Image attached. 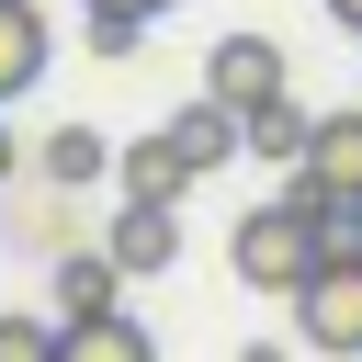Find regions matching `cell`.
I'll list each match as a JSON object with an SVG mask.
<instances>
[{"mask_svg":"<svg viewBox=\"0 0 362 362\" xmlns=\"http://www.w3.org/2000/svg\"><path fill=\"white\" fill-rule=\"evenodd\" d=\"M339 226H351L339 204H317V192H294V181H283V192H260V204L238 215L226 260H238V283H249V294H294V283L339 249Z\"/></svg>","mask_w":362,"mask_h":362,"instance_id":"cell-1","label":"cell"},{"mask_svg":"<svg viewBox=\"0 0 362 362\" xmlns=\"http://www.w3.org/2000/svg\"><path fill=\"white\" fill-rule=\"evenodd\" d=\"M283 317H294V351H317V362H362V238H339V249L283 294Z\"/></svg>","mask_w":362,"mask_h":362,"instance_id":"cell-2","label":"cell"},{"mask_svg":"<svg viewBox=\"0 0 362 362\" xmlns=\"http://www.w3.org/2000/svg\"><path fill=\"white\" fill-rule=\"evenodd\" d=\"M204 90H215L226 113H260V102L294 90V68H283L272 34H215V45H204Z\"/></svg>","mask_w":362,"mask_h":362,"instance_id":"cell-3","label":"cell"},{"mask_svg":"<svg viewBox=\"0 0 362 362\" xmlns=\"http://www.w3.org/2000/svg\"><path fill=\"white\" fill-rule=\"evenodd\" d=\"M283 181L351 215V204H362V102H351V113H317V136H305V158H294Z\"/></svg>","mask_w":362,"mask_h":362,"instance_id":"cell-4","label":"cell"},{"mask_svg":"<svg viewBox=\"0 0 362 362\" xmlns=\"http://www.w3.org/2000/svg\"><path fill=\"white\" fill-rule=\"evenodd\" d=\"M102 249L124 260V283H136V272H170V260H181V204H136V192H124V215L102 226Z\"/></svg>","mask_w":362,"mask_h":362,"instance_id":"cell-5","label":"cell"},{"mask_svg":"<svg viewBox=\"0 0 362 362\" xmlns=\"http://www.w3.org/2000/svg\"><path fill=\"white\" fill-rule=\"evenodd\" d=\"M113 181H124L136 204H181V192L204 181V170H192V158H181V136L158 124V136H136V147H113Z\"/></svg>","mask_w":362,"mask_h":362,"instance_id":"cell-6","label":"cell"},{"mask_svg":"<svg viewBox=\"0 0 362 362\" xmlns=\"http://www.w3.org/2000/svg\"><path fill=\"white\" fill-rule=\"evenodd\" d=\"M45 305H57V328H68V317H102V305H124V260H113V249H57V283H45Z\"/></svg>","mask_w":362,"mask_h":362,"instance_id":"cell-7","label":"cell"},{"mask_svg":"<svg viewBox=\"0 0 362 362\" xmlns=\"http://www.w3.org/2000/svg\"><path fill=\"white\" fill-rule=\"evenodd\" d=\"M57 362H158V339H147L124 305H102V317H68V328H57Z\"/></svg>","mask_w":362,"mask_h":362,"instance_id":"cell-8","label":"cell"},{"mask_svg":"<svg viewBox=\"0 0 362 362\" xmlns=\"http://www.w3.org/2000/svg\"><path fill=\"white\" fill-rule=\"evenodd\" d=\"M170 136H181V158H192V170H226V158L249 147V124H238L215 90H204V102H181V113H170Z\"/></svg>","mask_w":362,"mask_h":362,"instance_id":"cell-9","label":"cell"},{"mask_svg":"<svg viewBox=\"0 0 362 362\" xmlns=\"http://www.w3.org/2000/svg\"><path fill=\"white\" fill-rule=\"evenodd\" d=\"M45 79V11L34 0H0V102H23Z\"/></svg>","mask_w":362,"mask_h":362,"instance_id":"cell-10","label":"cell"},{"mask_svg":"<svg viewBox=\"0 0 362 362\" xmlns=\"http://www.w3.org/2000/svg\"><path fill=\"white\" fill-rule=\"evenodd\" d=\"M238 124H249V158H272V170H294V158H305V136H317V113H305L294 90H283V102H260V113H238Z\"/></svg>","mask_w":362,"mask_h":362,"instance_id":"cell-11","label":"cell"},{"mask_svg":"<svg viewBox=\"0 0 362 362\" xmlns=\"http://www.w3.org/2000/svg\"><path fill=\"white\" fill-rule=\"evenodd\" d=\"M34 170H45V181H57V192H90V181H102V170H113V147H102V136H90V124H57V136H45V147H34Z\"/></svg>","mask_w":362,"mask_h":362,"instance_id":"cell-12","label":"cell"},{"mask_svg":"<svg viewBox=\"0 0 362 362\" xmlns=\"http://www.w3.org/2000/svg\"><path fill=\"white\" fill-rule=\"evenodd\" d=\"M11 238H23V249H79V238H68V192H57V181H45V192H11Z\"/></svg>","mask_w":362,"mask_h":362,"instance_id":"cell-13","label":"cell"},{"mask_svg":"<svg viewBox=\"0 0 362 362\" xmlns=\"http://www.w3.org/2000/svg\"><path fill=\"white\" fill-rule=\"evenodd\" d=\"M0 362H57V317H0Z\"/></svg>","mask_w":362,"mask_h":362,"instance_id":"cell-14","label":"cell"},{"mask_svg":"<svg viewBox=\"0 0 362 362\" xmlns=\"http://www.w3.org/2000/svg\"><path fill=\"white\" fill-rule=\"evenodd\" d=\"M147 45V11H90V57H136Z\"/></svg>","mask_w":362,"mask_h":362,"instance_id":"cell-15","label":"cell"},{"mask_svg":"<svg viewBox=\"0 0 362 362\" xmlns=\"http://www.w3.org/2000/svg\"><path fill=\"white\" fill-rule=\"evenodd\" d=\"M238 362H294V339H249V351H238Z\"/></svg>","mask_w":362,"mask_h":362,"instance_id":"cell-16","label":"cell"},{"mask_svg":"<svg viewBox=\"0 0 362 362\" xmlns=\"http://www.w3.org/2000/svg\"><path fill=\"white\" fill-rule=\"evenodd\" d=\"M11 181H23V147H11V124H0V192H11Z\"/></svg>","mask_w":362,"mask_h":362,"instance_id":"cell-17","label":"cell"},{"mask_svg":"<svg viewBox=\"0 0 362 362\" xmlns=\"http://www.w3.org/2000/svg\"><path fill=\"white\" fill-rule=\"evenodd\" d=\"M79 11H147V23H158V11H170V0H79Z\"/></svg>","mask_w":362,"mask_h":362,"instance_id":"cell-18","label":"cell"},{"mask_svg":"<svg viewBox=\"0 0 362 362\" xmlns=\"http://www.w3.org/2000/svg\"><path fill=\"white\" fill-rule=\"evenodd\" d=\"M328 11H339V23H351V34H362V0H328Z\"/></svg>","mask_w":362,"mask_h":362,"instance_id":"cell-19","label":"cell"},{"mask_svg":"<svg viewBox=\"0 0 362 362\" xmlns=\"http://www.w3.org/2000/svg\"><path fill=\"white\" fill-rule=\"evenodd\" d=\"M351 238H362V204H351Z\"/></svg>","mask_w":362,"mask_h":362,"instance_id":"cell-20","label":"cell"}]
</instances>
